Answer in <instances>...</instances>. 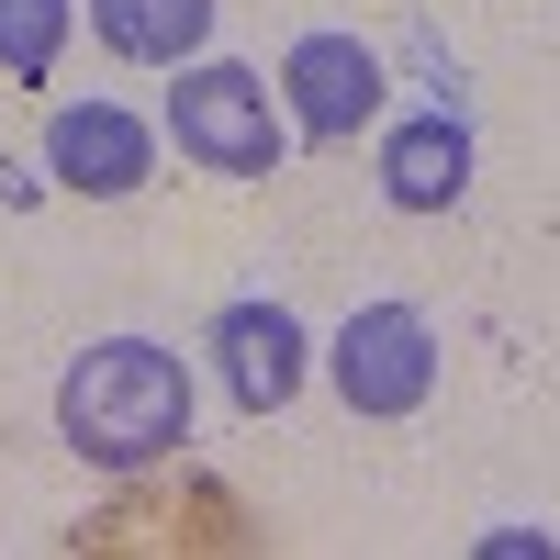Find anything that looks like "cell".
I'll return each instance as SVG.
<instances>
[{
  "instance_id": "cell-7",
  "label": "cell",
  "mask_w": 560,
  "mask_h": 560,
  "mask_svg": "<svg viewBox=\"0 0 560 560\" xmlns=\"http://www.w3.org/2000/svg\"><path fill=\"white\" fill-rule=\"evenodd\" d=\"M382 191L393 213H448L459 191H471V124L459 113H415L382 135Z\"/></svg>"
},
{
  "instance_id": "cell-2",
  "label": "cell",
  "mask_w": 560,
  "mask_h": 560,
  "mask_svg": "<svg viewBox=\"0 0 560 560\" xmlns=\"http://www.w3.org/2000/svg\"><path fill=\"white\" fill-rule=\"evenodd\" d=\"M168 135H179L191 168H224V179H269L280 168V113H269L258 68H179L168 79Z\"/></svg>"
},
{
  "instance_id": "cell-9",
  "label": "cell",
  "mask_w": 560,
  "mask_h": 560,
  "mask_svg": "<svg viewBox=\"0 0 560 560\" xmlns=\"http://www.w3.org/2000/svg\"><path fill=\"white\" fill-rule=\"evenodd\" d=\"M68 12L79 0H0V79H45L68 57Z\"/></svg>"
},
{
  "instance_id": "cell-5",
  "label": "cell",
  "mask_w": 560,
  "mask_h": 560,
  "mask_svg": "<svg viewBox=\"0 0 560 560\" xmlns=\"http://www.w3.org/2000/svg\"><path fill=\"white\" fill-rule=\"evenodd\" d=\"M280 90H292V124L314 147H348V135L382 113V57H370L359 34H303L292 57H280Z\"/></svg>"
},
{
  "instance_id": "cell-1",
  "label": "cell",
  "mask_w": 560,
  "mask_h": 560,
  "mask_svg": "<svg viewBox=\"0 0 560 560\" xmlns=\"http://www.w3.org/2000/svg\"><path fill=\"white\" fill-rule=\"evenodd\" d=\"M57 438L102 471H147L191 438V370L158 337H102L68 382H57Z\"/></svg>"
},
{
  "instance_id": "cell-8",
  "label": "cell",
  "mask_w": 560,
  "mask_h": 560,
  "mask_svg": "<svg viewBox=\"0 0 560 560\" xmlns=\"http://www.w3.org/2000/svg\"><path fill=\"white\" fill-rule=\"evenodd\" d=\"M90 34L135 68H179L213 34V0H90Z\"/></svg>"
},
{
  "instance_id": "cell-6",
  "label": "cell",
  "mask_w": 560,
  "mask_h": 560,
  "mask_svg": "<svg viewBox=\"0 0 560 560\" xmlns=\"http://www.w3.org/2000/svg\"><path fill=\"white\" fill-rule=\"evenodd\" d=\"M213 359H224V393H236L247 415H280L303 393V325L280 303H224L213 314Z\"/></svg>"
},
{
  "instance_id": "cell-3",
  "label": "cell",
  "mask_w": 560,
  "mask_h": 560,
  "mask_svg": "<svg viewBox=\"0 0 560 560\" xmlns=\"http://www.w3.org/2000/svg\"><path fill=\"white\" fill-rule=\"evenodd\" d=\"M337 393L348 415H415L438 393V325L415 303H359L337 325Z\"/></svg>"
},
{
  "instance_id": "cell-4",
  "label": "cell",
  "mask_w": 560,
  "mask_h": 560,
  "mask_svg": "<svg viewBox=\"0 0 560 560\" xmlns=\"http://www.w3.org/2000/svg\"><path fill=\"white\" fill-rule=\"evenodd\" d=\"M45 168H57V191L124 202V191H147V168H158V135L135 124L124 102H68L57 124H45Z\"/></svg>"
}]
</instances>
